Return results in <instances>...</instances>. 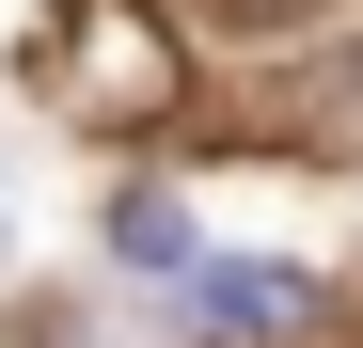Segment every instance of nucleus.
<instances>
[{"mask_svg":"<svg viewBox=\"0 0 363 348\" xmlns=\"http://www.w3.org/2000/svg\"><path fill=\"white\" fill-rule=\"evenodd\" d=\"M206 317H221V332H269V317H300V285H284V269H221Z\"/></svg>","mask_w":363,"mask_h":348,"instance_id":"f257e3e1","label":"nucleus"},{"mask_svg":"<svg viewBox=\"0 0 363 348\" xmlns=\"http://www.w3.org/2000/svg\"><path fill=\"white\" fill-rule=\"evenodd\" d=\"M190 16H221V32H300V16H332V0H190Z\"/></svg>","mask_w":363,"mask_h":348,"instance_id":"f03ea898","label":"nucleus"}]
</instances>
